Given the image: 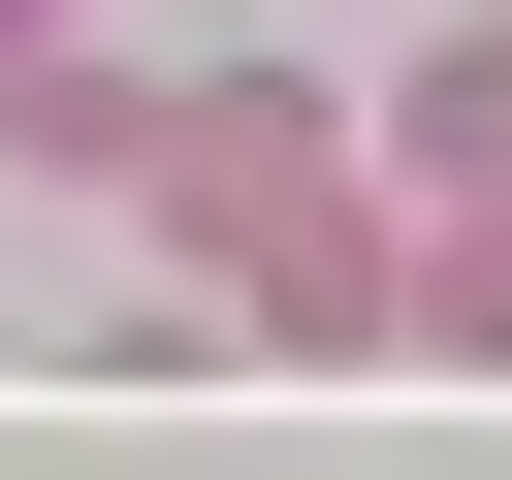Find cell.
<instances>
[{"label":"cell","mask_w":512,"mask_h":480,"mask_svg":"<svg viewBox=\"0 0 512 480\" xmlns=\"http://www.w3.org/2000/svg\"><path fill=\"white\" fill-rule=\"evenodd\" d=\"M64 32H96V0H0V96H32V64H64Z\"/></svg>","instance_id":"4"},{"label":"cell","mask_w":512,"mask_h":480,"mask_svg":"<svg viewBox=\"0 0 512 480\" xmlns=\"http://www.w3.org/2000/svg\"><path fill=\"white\" fill-rule=\"evenodd\" d=\"M384 352H512V224H416L384 256Z\"/></svg>","instance_id":"3"},{"label":"cell","mask_w":512,"mask_h":480,"mask_svg":"<svg viewBox=\"0 0 512 480\" xmlns=\"http://www.w3.org/2000/svg\"><path fill=\"white\" fill-rule=\"evenodd\" d=\"M384 160H416V224H512V32H448V64L384 96Z\"/></svg>","instance_id":"2"},{"label":"cell","mask_w":512,"mask_h":480,"mask_svg":"<svg viewBox=\"0 0 512 480\" xmlns=\"http://www.w3.org/2000/svg\"><path fill=\"white\" fill-rule=\"evenodd\" d=\"M160 256L256 320V352H384V224H352V128L288 96V64H224V96H160Z\"/></svg>","instance_id":"1"}]
</instances>
